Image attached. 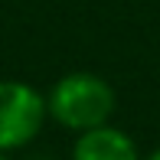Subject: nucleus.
Listing matches in <instances>:
<instances>
[{
	"instance_id": "obj_3",
	"label": "nucleus",
	"mask_w": 160,
	"mask_h": 160,
	"mask_svg": "<svg viewBox=\"0 0 160 160\" xmlns=\"http://www.w3.org/2000/svg\"><path fill=\"white\" fill-rule=\"evenodd\" d=\"M72 160H141V154H137V144L121 128L101 124L78 134Z\"/></svg>"
},
{
	"instance_id": "obj_1",
	"label": "nucleus",
	"mask_w": 160,
	"mask_h": 160,
	"mask_svg": "<svg viewBox=\"0 0 160 160\" xmlns=\"http://www.w3.org/2000/svg\"><path fill=\"white\" fill-rule=\"evenodd\" d=\"M46 111L62 128L82 134V131L108 124V118L114 114V88L101 75L72 72L52 85V92L46 98Z\"/></svg>"
},
{
	"instance_id": "obj_5",
	"label": "nucleus",
	"mask_w": 160,
	"mask_h": 160,
	"mask_svg": "<svg viewBox=\"0 0 160 160\" xmlns=\"http://www.w3.org/2000/svg\"><path fill=\"white\" fill-rule=\"evenodd\" d=\"M0 160H7V157H3V154H0Z\"/></svg>"
},
{
	"instance_id": "obj_2",
	"label": "nucleus",
	"mask_w": 160,
	"mask_h": 160,
	"mask_svg": "<svg viewBox=\"0 0 160 160\" xmlns=\"http://www.w3.org/2000/svg\"><path fill=\"white\" fill-rule=\"evenodd\" d=\"M46 118V98L33 85L17 82V78L0 82V154L26 147L42 131Z\"/></svg>"
},
{
	"instance_id": "obj_4",
	"label": "nucleus",
	"mask_w": 160,
	"mask_h": 160,
	"mask_svg": "<svg viewBox=\"0 0 160 160\" xmlns=\"http://www.w3.org/2000/svg\"><path fill=\"white\" fill-rule=\"evenodd\" d=\"M144 160H160V150H154V154H150V157H144Z\"/></svg>"
}]
</instances>
